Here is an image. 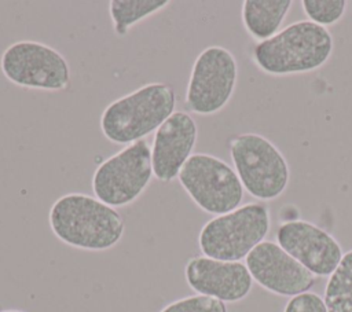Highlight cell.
<instances>
[{
	"mask_svg": "<svg viewBox=\"0 0 352 312\" xmlns=\"http://www.w3.org/2000/svg\"><path fill=\"white\" fill-rule=\"evenodd\" d=\"M169 3L168 0H111L109 14L114 33L120 37L125 36L133 25L164 10Z\"/></svg>",
	"mask_w": 352,
	"mask_h": 312,
	"instance_id": "cell-16",
	"label": "cell"
},
{
	"mask_svg": "<svg viewBox=\"0 0 352 312\" xmlns=\"http://www.w3.org/2000/svg\"><path fill=\"white\" fill-rule=\"evenodd\" d=\"M270 227L268 206L250 202L208 220L199 231L198 246L202 256L221 261H239L265 241Z\"/></svg>",
	"mask_w": 352,
	"mask_h": 312,
	"instance_id": "cell-4",
	"label": "cell"
},
{
	"mask_svg": "<svg viewBox=\"0 0 352 312\" xmlns=\"http://www.w3.org/2000/svg\"><path fill=\"white\" fill-rule=\"evenodd\" d=\"M0 312H25V311H21V309H4V311H0Z\"/></svg>",
	"mask_w": 352,
	"mask_h": 312,
	"instance_id": "cell-20",
	"label": "cell"
},
{
	"mask_svg": "<svg viewBox=\"0 0 352 312\" xmlns=\"http://www.w3.org/2000/svg\"><path fill=\"white\" fill-rule=\"evenodd\" d=\"M175 107L173 87L148 82L109 103L100 115V131L109 142L128 146L155 132Z\"/></svg>",
	"mask_w": 352,
	"mask_h": 312,
	"instance_id": "cell-3",
	"label": "cell"
},
{
	"mask_svg": "<svg viewBox=\"0 0 352 312\" xmlns=\"http://www.w3.org/2000/svg\"><path fill=\"white\" fill-rule=\"evenodd\" d=\"M333 36L308 19L297 21L254 45V65L271 76L304 74L322 67L331 56Z\"/></svg>",
	"mask_w": 352,
	"mask_h": 312,
	"instance_id": "cell-2",
	"label": "cell"
},
{
	"mask_svg": "<svg viewBox=\"0 0 352 312\" xmlns=\"http://www.w3.org/2000/svg\"><path fill=\"white\" fill-rule=\"evenodd\" d=\"M276 243L314 276H330L344 256L341 245L331 234L305 220L280 224Z\"/></svg>",
	"mask_w": 352,
	"mask_h": 312,
	"instance_id": "cell-11",
	"label": "cell"
},
{
	"mask_svg": "<svg viewBox=\"0 0 352 312\" xmlns=\"http://www.w3.org/2000/svg\"><path fill=\"white\" fill-rule=\"evenodd\" d=\"M177 180L192 202L209 214L232 212L243 199V186L235 169L212 154L194 153Z\"/></svg>",
	"mask_w": 352,
	"mask_h": 312,
	"instance_id": "cell-7",
	"label": "cell"
},
{
	"mask_svg": "<svg viewBox=\"0 0 352 312\" xmlns=\"http://www.w3.org/2000/svg\"><path fill=\"white\" fill-rule=\"evenodd\" d=\"M292 4V0H245L242 23L253 38L265 41L279 32Z\"/></svg>",
	"mask_w": 352,
	"mask_h": 312,
	"instance_id": "cell-14",
	"label": "cell"
},
{
	"mask_svg": "<svg viewBox=\"0 0 352 312\" xmlns=\"http://www.w3.org/2000/svg\"><path fill=\"white\" fill-rule=\"evenodd\" d=\"M283 312H327V308L320 296L305 291L292 297L285 305Z\"/></svg>",
	"mask_w": 352,
	"mask_h": 312,
	"instance_id": "cell-19",
	"label": "cell"
},
{
	"mask_svg": "<svg viewBox=\"0 0 352 312\" xmlns=\"http://www.w3.org/2000/svg\"><path fill=\"white\" fill-rule=\"evenodd\" d=\"M234 169L253 198L272 201L289 184L290 169L280 150L258 133H239L228 142Z\"/></svg>",
	"mask_w": 352,
	"mask_h": 312,
	"instance_id": "cell-5",
	"label": "cell"
},
{
	"mask_svg": "<svg viewBox=\"0 0 352 312\" xmlns=\"http://www.w3.org/2000/svg\"><path fill=\"white\" fill-rule=\"evenodd\" d=\"M302 10L308 21L323 27L337 23L345 14V0H302Z\"/></svg>",
	"mask_w": 352,
	"mask_h": 312,
	"instance_id": "cell-17",
	"label": "cell"
},
{
	"mask_svg": "<svg viewBox=\"0 0 352 312\" xmlns=\"http://www.w3.org/2000/svg\"><path fill=\"white\" fill-rule=\"evenodd\" d=\"M238 80L234 54L220 45L204 48L195 58L184 96L186 109L198 115H213L227 106Z\"/></svg>",
	"mask_w": 352,
	"mask_h": 312,
	"instance_id": "cell-9",
	"label": "cell"
},
{
	"mask_svg": "<svg viewBox=\"0 0 352 312\" xmlns=\"http://www.w3.org/2000/svg\"><path fill=\"white\" fill-rule=\"evenodd\" d=\"M323 301L327 312H352V249L344 253L330 274L324 286Z\"/></svg>",
	"mask_w": 352,
	"mask_h": 312,
	"instance_id": "cell-15",
	"label": "cell"
},
{
	"mask_svg": "<svg viewBox=\"0 0 352 312\" xmlns=\"http://www.w3.org/2000/svg\"><path fill=\"white\" fill-rule=\"evenodd\" d=\"M184 279L197 294L224 304L246 298L253 286V278L241 261H221L206 256H194L187 260Z\"/></svg>",
	"mask_w": 352,
	"mask_h": 312,
	"instance_id": "cell-12",
	"label": "cell"
},
{
	"mask_svg": "<svg viewBox=\"0 0 352 312\" xmlns=\"http://www.w3.org/2000/svg\"><path fill=\"white\" fill-rule=\"evenodd\" d=\"M198 126L191 114L175 111L155 132L151 144L153 175L161 183L177 179L182 168L192 155Z\"/></svg>",
	"mask_w": 352,
	"mask_h": 312,
	"instance_id": "cell-13",
	"label": "cell"
},
{
	"mask_svg": "<svg viewBox=\"0 0 352 312\" xmlns=\"http://www.w3.org/2000/svg\"><path fill=\"white\" fill-rule=\"evenodd\" d=\"M48 223L60 242L88 252L114 247L125 231V221L116 208L82 192L59 197L50 208Z\"/></svg>",
	"mask_w": 352,
	"mask_h": 312,
	"instance_id": "cell-1",
	"label": "cell"
},
{
	"mask_svg": "<svg viewBox=\"0 0 352 312\" xmlns=\"http://www.w3.org/2000/svg\"><path fill=\"white\" fill-rule=\"evenodd\" d=\"M160 312H227V307L216 298L192 294L169 302Z\"/></svg>",
	"mask_w": 352,
	"mask_h": 312,
	"instance_id": "cell-18",
	"label": "cell"
},
{
	"mask_svg": "<svg viewBox=\"0 0 352 312\" xmlns=\"http://www.w3.org/2000/svg\"><path fill=\"white\" fill-rule=\"evenodd\" d=\"M153 177L151 146L143 139L124 146L98 165L92 175V191L103 203L124 208L144 192Z\"/></svg>",
	"mask_w": 352,
	"mask_h": 312,
	"instance_id": "cell-6",
	"label": "cell"
},
{
	"mask_svg": "<svg viewBox=\"0 0 352 312\" xmlns=\"http://www.w3.org/2000/svg\"><path fill=\"white\" fill-rule=\"evenodd\" d=\"M245 261L253 280L276 296L292 298L315 285V276L272 241L258 243Z\"/></svg>",
	"mask_w": 352,
	"mask_h": 312,
	"instance_id": "cell-10",
	"label": "cell"
},
{
	"mask_svg": "<svg viewBox=\"0 0 352 312\" xmlns=\"http://www.w3.org/2000/svg\"><path fill=\"white\" fill-rule=\"evenodd\" d=\"M0 69L14 85L59 92L69 88L72 70L66 58L54 47L36 40H19L1 54Z\"/></svg>",
	"mask_w": 352,
	"mask_h": 312,
	"instance_id": "cell-8",
	"label": "cell"
}]
</instances>
